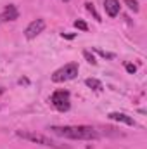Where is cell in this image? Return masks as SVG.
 Segmentation results:
<instances>
[{"instance_id":"obj_1","label":"cell","mask_w":147,"mask_h":149,"mask_svg":"<svg viewBox=\"0 0 147 149\" xmlns=\"http://www.w3.org/2000/svg\"><path fill=\"white\" fill-rule=\"evenodd\" d=\"M54 135H59L62 139L71 141H95L99 139V132L94 127L87 125H64V127H50L49 128Z\"/></svg>"},{"instance_id":"obj_2","label":"cell","mask_w":147,"mask_h":149,"mask_svg":"<svg viewBox=\"0 0 147 149\" xmlns=\"http://www.w3.org/2000/svg\"><path fill=\"white\" fill-rule=\"evenodd\" d=\"M17 137L24 139V141H30V142H35V144H40V146H47V148H54V149H68L66 146H59L55 141L49 139L47 135L43 134H37V132H30V130H17L16 132Z\"/></svg>"},{"instance_id":"obj_3","label":"cell","mask_w":147,"mask_h":149,"mask_svg":"<svg viewBox=\"0 0 147 149\" xmlns=\"http://www.w3.org/2000/svg\"><path fill=\"white\" fill-rule=\"evenodd\" d=\"M78 71H80V68H78V64H76V63L64 64L62 68H59L57 71H54V74H52V81H55V83L69 81V80H73V78L78 76Z\"/></svg>"},{"instance_id":"obj_4","label":"cell","mask_w":147,"mask_h":149,"mask_svg":"<svg viewBox=\"0 0 147 149\" xmlns=\"http://www.w3.org/2000/svg\"><path fill=\"white\" fill-rule=\"evenodd\" d=\"M50 104L57 109V111L64 113L71 108V97H69V92L68 90H55L52 95H50Z\"/></svg>"},{"instance_id":"obj_5","label":"cell","mask_w":147,"mask_h":149,"mask_svg":"<svg viewBox=\"0 0 147 149\" xmlns=\"http://www.w3.org/2000/svg\"><path fill=\"white\" fill-rule=\"evenodd\" d=\"M43 30H45V21H43V19H35V21H31V23L26 26L24 37L28 38V40H33V38H37Z\"/></svg>"},{"instance_id":"obj_6","label":"cell","mask_w":147,"mask_h":149,"mask_svg":"<svg viewBox=\"0 0 147 149\" xmlns=\"http://www.w3.org/2000/svg\"><path fill=\"white\" fill-rule=\"evenodd\" d=\"M17 17H19V10L16 9V5H12V3L5 5V9L2 12V21H16Z\"/></svg>"},{"instance_id":"obj_7","label":"cell","mask_w":147,"mask_h":149,"mask_svg":"<svg viewBox=\"0 0 147 149\" xmlns=\"http://www.w3.org/2000/svg\"><path fill=\"white\" fill-rule=\"evenodd\" d=\"M107 118L112 120V121L125 123V125H135L133 118H132V116H128V114H125V113H109V114H107Z\"/></svg>"},{"instance_id":"obj_8","label":"cell","mask_w":147,"mask_h":149,"mask_svg":"<svg viewBox=\"0 0 147 149\" xmlns=\"http://www.w3.org/2000/svg\"><path fill=\"white\" fill-rule=\"evenodd\" d=\"M104 9L111 17H116L119 14V2L118 0H104Z\"/></svg>"},{"instance_id":"obj_9","label":"cell","mask_w":147,"mask_h":149,"mask_svg":"<svg viewBox=\"0 0 147 149\" xmlns=\"http://www.w3.org/2000/svg\"><path fill=\"white\" fill-rule=\"evenodd\" d=\"M85 85L90 87V88L95 90V92H101V90H102V83H101L99 80H95V78H87V80H85Z\"/></svg>"},{"instance_id":"obj_10","label":"cell","mask_w":147,"mask_h":149,"mask_svg":"<svg viewBox=\"0 0 147 149\" xmlns=\"http://www.w3.org/2000/svg\"><path fill=\"white\" fill-rule=\"evenodd\" d=\"M85 5H87V10H88L90 14H94V17H95L97 21H102V19H101V16H99V12L95 10V7H94V3H90V2H87Z\"/></svg>"},{"instance_id":"obj_11","label":"cell","mask_w":147,"mask_h":149,"mask_svg":"<svg viewBox=\"0 0 147 149\" xmlns=\"http://www.w3.org/2000/svg\"><path fill=\"white\" fill-rule=\"evenodd\" d=\"M125 3L128 5V9H130V10L139 12V3H137V0H125Z\"/></svg>"},{"instance_id":"obj_12","label":"cell","mask_w":147,"mask_h":149,"mask_svg":"<svg viewBox=\"0 0 147 149\" xmlns=\"http://www.w3.org/2000/svg\"><path fill=\"white\" fill-rule=\"evenodd\" d=\"M74 26H76L78 30H83V31H87V30H88V26H87V23H85V21H81V19H78V21H74Z\"/></svg>"},{"instance_id":"obj_13","label":"cell","mask_w":147,"mask_h":149,"mask_svg":"<svg viewBox=\"0 0 147 149\" xmlns=\"http://www.w3.org/2000/svg\"><path fill=\"white\" fill-rule=\"evenodd\" d=\"M83 57H85V59H87V61H88L90 64H97V61H95V57H94V56H92V54H90L88 50H85V52H83Z\"/></svg>"},{"instance_id":"obj_14","label":"cell","mask_w":147,"mask_h":149,"mask_svg":"<svg viewBox=\"0 0 147 149\" xmlns=\"http://www.w3.org/2000/svg\"><path fill=\"white\" fill-rule=\"evenodd\" d=\"M125 68H126L128 73H135V71H137V66H135V64H126Z\"/></svg>"},{"instance_id":"obj_15","label":"cell","mask_w":147,"mask_h":149,"mask_svg":"<svg viewBox=\"0 0 147 149\" xmlns=\"http://www.w3.org/2000/svg\"><path fill=\"white\" fill-rule=\"evenodd\" d=\"M97 52H99V54H101V56H102V57H112V54H107V52H102V50H97Z\"/></svg>"},{"instance_id":"obj_16","label":"cell","mask_w":147,"mask_h":149,"mask_svg":"<svg viewBox=\"0 0 147 149\" xmlns=\"http://www.w3.org/2000/svg\"><path fill=\"white\" fill-rule=\"evenodd\" d=\"M0 94H3V88H2V87H0Z\"/></svg>"},{"instance_id":"obj_17","label":"cell","mask_w":147,"mask_h":149,"mask_svg":"<svg viewBox=\"0 0 147 149\" xmlns=\"http://www.w3.org/2000/svg\"><path fill=\"white\" fill-rule=\"evenodd\" d=\"M0 23H2V16H0Z\"/></svg>"},{"instance_id":"obj_18","label":"cell","mask_w":147,"mask_h":149,"mask_svg":"<svg viewBox=\"0 0 147 149\" xmlns=\"http://www.w3.org/2000/svg\"><path fill=\"white\" fill-rule=\"evenodd\" d=\"M62 2H69V0H62Z\"/></svg>"}]
</instances>
